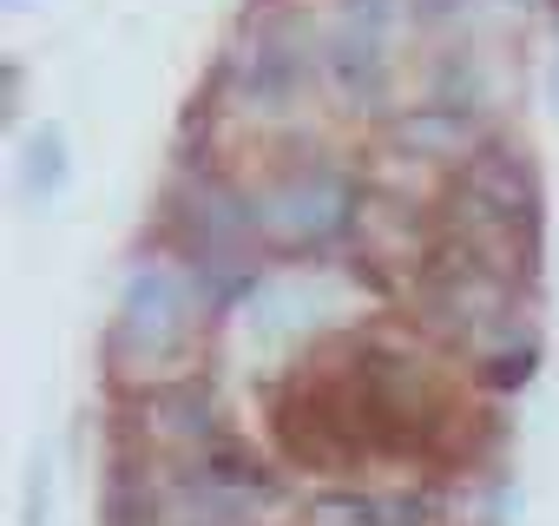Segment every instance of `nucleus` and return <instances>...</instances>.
<instances>
[{
	"instance_id": "nucleus-9",
	"label": "nucleus",
	"mask_w": 559,
	"mask_h": 526,
	"mask_svg": "<svg viewBox=\"0 0 559 526\" xmlns=\"http://www.w3.org/2000/svg\"><path fill=\"white\" fill-rule=\"evenodd\" d=\"M533 369H539V343H520V349H500V356L474 362V388L513 395V388H526V382H533Z\"/></svg>"
},
{
	"instance_id": "nucleus-5",
	"label": "nucleus",
	"mask_w": 559,
	"mask_h": 526,
	"mask_svg": "<svg viewBox=\"0 0 559 526\" xmlns=\"http://www.w3.org/2000/svg\"><path fill=\"white\" fill-rule=\"evenodd\" d=\"M408 0H343L323 27V80L349 99L369 106L395 80V27Z\"/></svg>"
},
{
	"instance_id": "nucleus-1",
	"label": "nucleus",
	"mask_w": 559,
	"mask_h": 526,
	"mask_svg": "<svg viewBox=\"0 0 559 526\" xmlns=\"http://www.w3.org/2000/svg\"><path fill=\"white\" fill-rule=\"evenodd\" d=\"M211 323H217V310H211L198 271H191V256L171 250V243L145 250L126 271V290H119V310H112V330H106V362L132 388L171 382V375L191 369Z\"/></svg>"
},
{
	"instance_id": "nucleus-12",
	"label": "nucleus",
	"mask_w": 559,
	"mask_h": 526,
	"mask_svg": "<svg viewBox=\"0 0 559 526\" xmlns=\"http://www.w3.org/2000/svg\"><path fill=\"white\" fill-rule=\"evenodd\" d=\"M474 513H487V519H500V513H513V487H507V474H493V487H487V500H480Z\"/></svg>"
},
{
	"instance_id": "nucleus-7",
	"label": "nucleus",
	"mask_w": 559,
	"mask_h": 526,
	"mask_svg": "<svg viewBox=\"0 0 559 526\" xmlns=\"http://www.w3.org/2000/svg\"><path fill=\"white\" fill-rule=\"evenodd\" d=\"M487 132H493L487 112H467V106L435 99V93H428V106H402V112L389 119V145H395L402 158H415V165H448V171L467 165Z\"/></svg>"
},
{
	"instance_id": "nucleus-4",
	"label": "nucleus",
	"mask_w": 559,
	"mask_h": 526,
	"mask_svg": "<svg viewBox=\"0 0 559 526\" xmlns=\"http://www.w3.org/2000/svg\"><path fill=\"white\" fill-rule=\"evenodd\" d=\"M165 243L185 250L191 263H250V256H263L257 217H250V184H237L211 165H191L165 198Z\"/></svg>"
},
{
	"instance_id": "nucleus-6",
	"label": "nucleus",
	"mask_w": 559,
	"mask_h": 526,
	"mask_svg": "<svg viewBox=\"0 0 559 526\" xmlns=\"http://www.w3.org/2000/svg\"><path fill=\"white\" fill-rule=\"evenodd\" d=\"M217 434H224V415H217L211 382H198V375L152 382V388H139V402H132V441H139V454L185 461V454L211 447Z\"/></svg>"
},
{
	"instance_id": "nucleus-8",
	"label": "nucleus",
	"mask_w": 559,
	"mask_h": 526,
	"mask_svg": "<svg viewBox=\"0 0 559 526\" xmlns=\"http://www.w3.org/2000/svg\"><path fill=\"white\" fill-rule=\"evenodd\" d=\"M21 204H34V211H47V204H60L67 198V184H73V145H67V125H34L27 139H21Z\"/></svg>"
},
{
	"instance_id": "nucleus-13",
	"label": "nucleus",
	"mask_w": 559,
	"mask_h": 526,
	"mask_svg": "<svg viewBox=\"0 0 559 526\" xmlns=\"http://www.w3.org/2000/svg\"><path fill=\"white\" fill-rule=\"evenodd\" d=\"M8 8H21V0H8Z\"/></svg>"
},
{
	"instance_id": "nucleus-3",
	"label": "nucleus",
	"mask_w": 559,
	"mask_h": 526,
	"mask_svg": "<svg viewBox=\"0 0 559 526\" xmlns=\"http://www.w3.org/2000/svg\"><path fill=\"white\" fill-rule=\"evenodd\" d=\"M323 80V34L304 14H257L243 47L224 67V99L250 119H276L290 112L310 86Z\"/></svg>"
},
{
	"instance_id": "nucleus-10",
	"label": "nucleus",
	"mask_w": 559,
	"mask_h": 526,
	"mask_svg": "<svg viewBox=\"0 0 559 526\" xmlns=\"http://www.w3.org/2000/svg\"><path fill=\"white\" fill-rule=\"evenodd\" d=\"M297 513L304 519H389V500H376V493H310V500H297Z\"/></svg>"
},
{
	"instance_id": "nucleus-2",
	"label": "nucleus",
	"mask_w": 559,
	"mask_h": 526,
	"mask_svg": "<svg viewBox=\"0 0 559 526\" xmlns=\"http://www.w3.org/2000/svg\"><path fill=\"white\" fill-rule=\"evenodd\" d=\"M369 184L349 158L336 152H297L276 158L257 184H250V217H257V243L276 263H310V256H336L362 224H369Z\"/></svg>"
},
{
	"instance_id": "nucleus-11",
	"label": "nucleus",
	"mask_w": 559,
	"mask_h": 526,
	"mask_svg": "<svg viewBox=\"0 0 559 526\" xmlns=\"http://www.w3.org/2000/svg\"><path fill=\"white\" fill-rule=\"evenodd\" d=\"M441 513H454L448 493H395L389 500V519H441Z\"/></svg>"
}]
</instances>
